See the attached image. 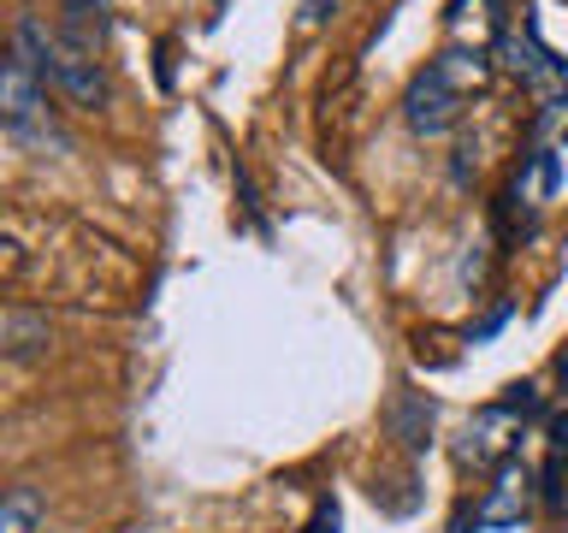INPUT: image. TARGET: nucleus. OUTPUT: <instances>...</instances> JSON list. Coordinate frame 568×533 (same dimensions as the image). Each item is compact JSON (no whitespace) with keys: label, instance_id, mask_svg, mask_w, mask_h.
<instances>
[{"label":"nucleus","instance_id":"f257e3e1","mask_svg":"<svg viewBox=\"0 0 568 533\" xmlns=\"http://www.w3.org/2000/svg\"><path fill=\"white\" fill-rule=\"evenodd\" d=\"M48 42L36 18H18L12 42L0 48V124L7 131H30L48 113Z\"/></svg>","mask_w":568,"mask_h":533},{"label":"nucleus","instance_id":"f03ea898","mask_svg":"<svg viewBox=\"0 0 568 533\" xmlns=\"http://www.w3.org/2000/svg\"><path fill=\"white\" fill-rule=\"evenodd\" d=\"M48 83L60 89L71 107H83V113L106 101V66L95 53V36H89L83 24H65L48 42Z\"/></svg>","mask_w":568,"mask_h":533},{"label":"nucleus","instance_id":"7ed1b4c3","mask_svg":"<svg viewBox=\"0 0 568 533\" xmlns=\"http://www.w3.org/2000/svg\"><path fill=\"white\" fill-rule=\"evenodd\" d=\"M403 113H408V124H415L420 137H444V131L462 124V113H468V95H462L438 66H426V71H415V83H408Z\"/></svg>","mask_w":568,"mask_h":533},{"label":"nucleus","instance_id":"20e7f679","mask_svg":"<svg viewBox=\"0 0 568 533\" xmlns=\"http://www.w3.org/2000/svg\"><path fill=\"white\" fill-rule=\"evenodd\" d=\"M521 409L509 403H486L474 409L468 433H462V462H474V469H504V462L515 456V439H521Z\"/></svg>","mask_w":568,"mask_h":533},{"label":"nucleus","instance_id":"39448f33","mask_svg":"<svg viewBox=\"0 0 568 533\" xmlns=\"http://www.w3.org/2000/svg\"><path fill=\"white\" fill-rule=\"evenodd\" d=\"M527 510H532V474H527V462H515V456H509L504 469H497L491 492L479 497L474 522H479V527H515Z\"/></svg>","mask_w":568,"mask_h":533},{"label":"nucleus","instance_id":"423d86ee","mask_svg":"<svg viewBox=\"0 0 568 533\" xmlns=\"http://www.w3.org/2000/svg\"><path fill=\"white\" fill-rule=\"evenodd\" d=\"M48 497L42 486H7L0 492V533H42Z\"/></svg>","mask_w":568,"mask_h":533},{"label":"nucleus","instance_id":"0eeeda50","mask_svg":"<svg viewBox=\"0 0 568 533\" xmlns=\"http://www.w3.org/2000/svg\"><path fill=\"white\" fill-rule=\"evenodd\" d=\"M438 71H444V78H450L456 89H462V95H479V89H486L491 83V60H486V53H474V48H450V53H438V60H433Z\"/></svg>","mask_w":568,"mask_h":533},{"label":"nucleus","instance_id":"6e6552de","mask_svg":"<svg viewBox=\"0 0 568 533\" xmlns=\"http://www.w3.org/2000/svg\"><path fill=\"white\" fill-rule=\"evenodd\" d=\"M545 504L550 510H562L568 504V456H557V451H550V462H545Z\"/></svg>","mask_w":568,"mask_h":533},{"label":"nucleus","instance_id":"1a4fd4ad","mask_svg":"<svg viewBox=\"0 0 568 533\" xmlns=\"http://www.w3.org/2000/svg\"><path fill=\"white\" fill-rule=\"evenodd\" d=\"M302 533H337V504H332V497L320 504V515H314V522L302 527Z\"/></svg>","mask_w":568,"mask_h":533},{"label":"nucleus","instance_id":"9d476101","mask_svg":"<svg viewBox=\"0 0 568 533\" xmlns=\"http://www.w3.org/2000/svg\"><path fill=\"white\" fill-rule=\"evenodd\" d=\"M12 266H18V243L0 238V273H12Z\"/></svg>","mask_w":568,"mask_h":533},{"label":"nucleus","instance_id":"9b49d317","mask_svg":"<svg viewBox=\"0 0 568 533\" xmlns=\"http://www.w3.org/2000/svg\"><path fill=\"white\" fill-rule=\"evenodd\" d=\"M332 7V0H308V18H320V12H326Z\"/></svg>","mask_w":568,"mask_h":533},{"label":"nucleus","instance_id":"f8f14e48","mask_svg":"<svg viewBox=\"0 0 568 533\" xmlns=\"http://www.w3.org/2000/svg\"><path fill=\"white\" fill-rule=\"evenodd\" d=\"M450 533H468V515H456V522H450Z\"/></svg>","mask_w":568,"mask_h":533},{"label":"nucleus","instance_id":"ddd939ff","mask_svg":"<svg viewBox=\"0 0 568 533\" xmlns=\"http://www.w3.org/2000/svg\"><path fill=\"white\" fill-rule=\"evenodd\" d=\"M213 7H220V12H225V7H231V0H213Z\"/></svg>","mask_w":568,"mask_h":533}]
</instances>
